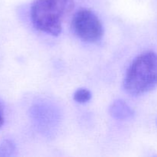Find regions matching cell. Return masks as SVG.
Here are the masks:
<instances>
[{
	"instance_id": "1",
	"label": "cell",
	"mask_w": 157,
	"mask_h": 157,
	"mask_svg": "<svg viewBox=\"0 0 157 157\" xmlns=\"http://www.w3.org/2000/svg\"><path fill=\"white\" fill-rule=\"evenodd\" d=\"M157 86V53L147 51L138 55L127 69L124 88L132 96L147 93Z\"/></svg>"
},
{
	"instance_id": "2",
	"label": "cell",
	"mask_w": 157,
	"mask_h": 157,
	"mask_svg": "<svg viewBox=\"0 0 157 157\" xmlns=\"http://www.w3.org/2000/svg\"><path fill=\"white\" fill-rule=\"evenodd\" d=\"M74 8V0H35L31 7L32 23L38 30L58 36L63 21Z\"/></svg>"
},
{
	"instance_id": "3",
	"label": "cell",
	"mask_w": 157,
	"mask_h": 157,
	"mask_svg": "<svg viewBox=\"0 0 157 157\" xmlns=\"http://www.w3.org/2000/svg\"><path fill=\"white\" fill-rule=\"evenodd\" d=\"M71 26L77 36L86 42H97L104 35V28L101 20L90 9L78 10L74 15Z\"/></svg>"
},
{
	"instance_id": "4",
	"label": "cell",
	"mask_w": 157,
	"mask_h": 157,
	"mask_svg": "<svg viewBox=\"0 0 157 157\" xmlns=\"http://www.w3.org/2000/svg\"><path fill=\"white\" fill-rule=\"evenodd\" d=\"M110 113L111 116L118 120H127L133 116V112L124 101L117 100L110 105Z\"/></svg>"
},
{
	"instance_id": "5",
	"label": "cell",
	"mask_w": 157,
	"mask_h": 157,
	"mask_svg": "<svg viewBox=\"0 0 157 157\" xmlns=\"http://www.w3.org/2000/svg\"><path fill=\"white\" fill-rule=\"evenodd\" d=\"M91 98V93L89 90L85 88H80L74 94V100L80 104L88 102Z\"/></svg>"
},
{
	"instance_id": "6",
	"label": "cell",
	"mask_w": 157,
	"mask_h": 157,
	"mask_svg": "<svg viewBox=\"0 0 157 157\" xmlns=\"http://www.w3.org/2000/svg\"><path fill=\"white\" fill-rule=\"evenodd\" d=\"M15 151V145L10 140H5L0 146V156H9Z\"/></svg>"
},
{
	"instance_id": "7",
	"label": "cell",
	"mask_w": 157,
	"mask_h": 157,
	"mask_svg": "<svg viewBox=\"0 0 157 157\" xmlns=\"http://www.w3.org/2000/svg\"><path fill=\"white\" fill-rule=\"evenodd\" d=\"M5 121V117H4V112H3V109L2 107L1 104H0V128L3 126Z\"/></svg>"
}]
</instances>
